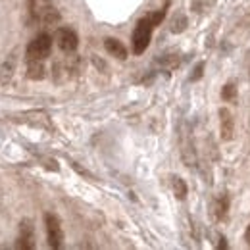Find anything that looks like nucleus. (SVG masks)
<instances>
[{
	"mask_svg": "<svg viewBox=\"0 0 250 250\" xmlns=\"http://www.w3.org/2000/svg\"><path fill=\"white\" fill-rule=\"evenodd\" d=\"M156 25L152 23V20L146 16V18H143L139 23H137V27H135V31H133V52L135 54H143L146 48H148V42H150V37H152V29H154Z\"/></svg>",
	"mask_w": 250,
	"mask_h": 250,
	"instance_id": "obj_1",
	"label": "nucleus"
},
{
	"mask_svg": "<svg viewBox=\"0 0 250 250\" xmlns=\"http://www.w3.org/2000/svg\"><path fill=\"white\" fill-rule=\"evenodd\" d=\"M52 50V37L46 33H41L33 39L27 46V62L29 60H44L50 56Z\"/></svg>",
	"mask_w": 250,
	"mask_h": 250,
	"instance_id": "obj_2",
	"label": "nucleus"
},
{
	"mask_svg": "<svg viewBox=\"0 0 250 250\" xmlns=\"http://www.w3.org/2000/svg\"><path fill=\"white\" fill-rule=\"evenodd\" d=\"M44 223H46V235H48V245L52 249H60L63 241V231L60 225V219L54 214H46L44 216Z\"/></svg>",
	"mask_w": 250,
	"mask_h": 250,
	"instance_id": "obj_3",
	"label": "nucleus"
},
{
	"mask_svg": "<svg viewBox=\"0 0 250 250\" xmlns=\"http://www.w3.org/2000/svg\"><path fill=\"white\" fill-rule=\"evenodd\" d=\"M56 44L62 48L63 52H73L79 44V39H77L75 31H71L67 27H60L56 31Z\"/></svg>",
	"mask_w": 250,
	"mask_h": 250,
	"instance_id": "obj_4",
	"label": "nucleus"
},
{
	"mask_svg": "<svg viewBox=\"0 0 250 250\" xmlns=\"http://www.w3.org/2000/svg\"><path fill=\"white\" fill-rule=\"evenodd\" d=\"M18 249L33 250L35 249V231L29 219H23L20 223V239H18Z\"/></svg>",
	"mask_w": 250,
	"mask_h": 250,
	"instance_id": "obj_5",
	"label": "nucleus"
},
{
	"mask_svg": "<svg viewBox=\"0 0 250 250\" xmlns=\"http://www.w3.org/2000/svg\"><path fill=\"white\" fill-rule=\"evenodd\" d=\"M104 48L108 50V54L120 58V60H125L127 58V48L118 41V39H106L104 41Z\"/></svg>",
	"mask_w": 250,
	"mask_h": 250,
	"instance_id": "obj_6",
	"label": "nucleus"
},
{
	"mask_svg": "<svg viewBox=\"0 0 250 250\" xmlns=\"http://www.w3.org/2000/svg\"><path fill=\"white\" fill-rule=\"evenodd\" d=\"M219 116H221V137L231 139L233 137V118H231V114L227 110H221Z\"/></svg>",
	"mask_w": 250,
	"mask_h": 250,
	"instance_id": "obj_7",
	"label": "nucleus"
},
{
	"mask_svg": "<svg viewBox=\"0 0 250 250\" xmlns=\"http://www.w3.org/2000/svg\"><path fill=\"white\" fill-rule=\"evenodd\" d=\"M27 77L29 79H42L44 77L42 60H29V63H27Z\"/></svg>",
	"mask_w": 250,
	"mask_h": 250,
	"instance_id": "obj_8",
	"label": "nucleus"
},
{
	"mask_svg": "<svg viewBox=\"0 0 250 250\" xmlns=\"http://www.w3.org/2000/svg\"><path fill=\"white\" fill-rule=\"evenodd\" d=\"M173 192H175V196L179 200H183L187 196V185H185V181L181 177H173Z\"/></svg>",
	"mask_w": 250,
	"mask_h": 250,
	"instance_id": "obj_9",
	"label": "nucleus"
},
{
	"mask_svg": "<svg viewBox=\"0 0 250 250\" xmlns=\"http://www.w3.org/2000/svg\"><path fill=\"white\" fill-rule=\"evenodd\" d=\"M221 96H223V100H235V96H237L235 85H225L221 91Z\"/></svg>",
	"mask_w": 250,
	"mask_h": 250,
	"instance_id": "obj_10",
	"label": "nucleus"
},
{
	"mask_svg": "<svg viewBox=\"0 0 250 250\" xmlns=\"http://www.w3.org/2000/svg\"><path fill=\"white\" fill-rule=\"evenodd\" d=\"M164 16H166V10H158V12H154V14H150L148 18L152 20V23H154V25H160V23H162V20H164Z\"/></svg>",
	"mask_w": 250,
	"mask_h": 250,
	"instance_id": "obj_11",
	"label": "nucleus"
},
{
	"mask_svg": "<svg viewBox=\"0 0 250 250\" xmlns=\"http://www.w3.org/2000/svg\"><path fill=\"white\" fill-rule=\"evenodd\" d=\"M202 69H204V65H202V63H198V65H196V69H194V73L190 75V81L200 79V77H202Z\"/></svg>",
	"mask_w": 250,
	"mask_h": 250,
	"instance_id": "obj_12",
	"label": "nucleus"
},
{
	"mask_svg": "<svg viewBox=\"0 0 250 250\" xmlns=\"http://www.w3.org/2000/svg\"><path fill=\"white\" fill-rule=\"evenodd\" d=\"M247 239H249V243H250V227H249V231H247Z\"/></svg>",
	"mask_w": 250,
	"mask_h": 250,
	"instance_id": "obj_13",
	"label": "nucleus"
}]
</instances>
